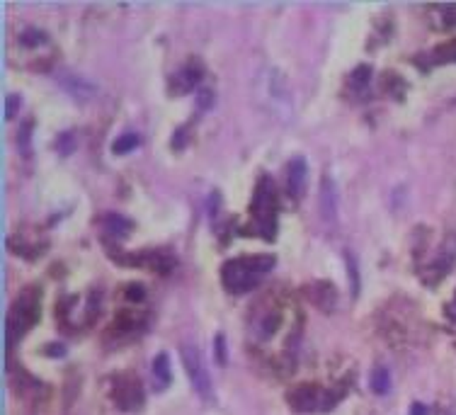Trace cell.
Instances as JSON below:
<instances>
[{
    "instance_id": "cell-19",
    "label": "cell",
    "mask_w": 456,
    "mask_h": 415,
    "mask_svg": "<svg viewBox=\"0 0 456 415\" xmlns=\"http://www.w3.org/2000/svg\"><path fill=\"white\" fill-rule=\"evenodd\" d=\"M18 109H20V97H18V95H10V97H8V104H5V117L13 119Z\"/></svg>"
},
{
    "instance_id": "cell-22",
    "label": "cell",
    "mask_w": 456,
    "mask_h": 415,
    "mask_svg": "<svg viewBox=\"0 0 456 415\" xmlns=\"http://www.w3.org/2000/svg\"><path fill=\"white\" fill-rule=\"evenodd\" d=\"M126 289H129V292H126V297H129V299H136V301H141V299L146 297V292H143L141 285H129Z\"/></svg>"
},
{
    "instance_id": "cell-23",
    "label": "cell",
    "mask_w": 456,
    "mask_h": 415,
    "mask_svg": "<svg viewBox=\"0 0 456 415\" xmlns=\"http://www.w3.org/2000/svg\"><path fill=\"white\" fill-rule=\"evenodd\" d=\"M410 415H429V411H427V406H422V403H413Z\"/></svg>"
},
{
    "instance_id": "cell-18",
    "label": "cell",
    "mask_w": 456,
    "mask_h": 415,
    "mask_svg": "<svg viewBox=\"0 0 456 415\" xmlns=\"http://www.w3.org/2000/svg\"><path fill=\"white\" fill-rule=\"evenodd\" d=\"M197 104H199V109L211 107V104H214V93H211V90H199V95H197Z\"/></svg>"
},
{
    "instance_id": "cell-8",
    "label": "cell",
    "mask_w": 456,
    "mask_h": 415,
    "mask_svg": "<svg viewBox=\"0 0 456 415\" xmlns=\"http://www.w3.org/2000/svg\"><path fill=\"white\" fill-rule=\"evenodd\" d=\"M58 83H61V88L68 93L73 100H81V102H86L95 95V86L90 81L81 76H73V73H58Z\"/></svg>"
},
{
    "instance_id": "cell-5",
    "label": "cell",
    "mask_w": 456,
    "mask_h": 415,
    "mask_svg": "<svg viewBox=\"0 0 456 415\" xmlns=\"http://www.w3.org/2000/svg\"><path fill=\"white\" fill-rule=\"evenodd\" d=\"M180 357H182V365L187 369V376L192 381V388L199 393L204 401L211 398V376H209V369H206V362L201 357L199 348L194 343H182L180 345Z\"/></svg>"
},
{
    "instance_id": "cell-15",
    "label": "cell",
    "mask_w": 456,
    "mask_h": 415,
    "mask_svg": "<svg viewBox=\"0 0 456 415\" xmlns=\"http://www.w3.org/2000/svg\"><path fill=\"white\" fill-rule=\"evenodd\" d=\"M139 144H141V139L136 134H124V136H119V139L114 141L112 151H114V154H129V151H134Z\"/></svg>"
},
{
    "instance_id": "cell-3",
    "label": "cell",
    "mask_w": 456,
    "mask_h": 415,
    "mask_svg": "<svg viewBox=\"0 0 456 415\" xmlns=\"http://www.w3.org/2000/svg\"><path fill=\"white\" fill-rule=\"evenodd\" d=\"M342 393H335L330 388L316 386V383H301L286 393V403L299 413H326L333 411Z\"/></svg>"
},
{
    "instance_id": "cell-9",
    "label": "cell",
    "mask_w": 456,
    "mask_h": 415,
    "mask_svg": "<svg viewBox=\"0 0 456 415\" xmlns=\"http://www.w3.org/2000/svg\"><path fill=\"white\" fill-rule=\"evenodd\" d=\"M321 214L326 222H335L337 219V190H335V182L333 177H323L321 182Z\"/></svg>"
},
{
    "instance_id": "cell-1",
    "label": "cell",
    "mask_w": 456,
    "mask_h": 415,
    "mask_svg": "<svg viewBox=\"0 0 456 415\" xmlns=\"http://www.w3.org/2000/svg\"><path fill=\"white\" fill-rule=\"evenodd\" d=\"M274 267L272 255H253V257H233L221 267V282L228 292L246 294L255 289Z\"/></svg>"
},
{
    "instance_id": "cell-16",
    "label": "cell",
    "mask_w": 456,
    "mask_h": 415,
    "mask_svg": "<svg viewBox=\"0 0 456 415\" xmlns=\"http://www.w3.org/2000/svg\"><path fill=\"white\" fill-rule=\"evenodd\" d=\"M369 76H371V68L369 66L354 68L352 76H349V86H352L354 90H362V88L369 86Z\"/></svg>"
},
{
    "instance_id": "cell-4",
    "label": "cell",
    "mask_w": 456,
    "mask_h": 415,
    "mask_svg": "<svg viewBox=\"0 0 456 415\" xmlns=\"http://www.w3.org/2000/svg\"><path fill=\"white\" fill-rule=\"evenodd\" d=\"M36 318H39V294H34V289H27L20 297V301H15L8 316V345L22 338Z\"/></svg>"
},
{
    "instance_id": "cell-7",
    "label": "cell",
    "mask_w": 456,
    "mask_h": 415,
    "mask_svg": "<svg viewBox=\"0 0 456 415\" xmlns=\"http://www.w3.org/2000/svg\"><path fill=\"white\" fill-rule=\"evenodd\" d=\"M306 182H309V165L301 156H296L286 165V192L294 202H299L306 194Z\"/></svg>"
},
{
    "instance_id": "cell-13",
    "label": "cell",
    "mask_w": 456,
    "mask_h": 415,
    "mask_svg": "<svg viewBox=\"0 0 456 415\" xmlns=\"http://www.w3.org/2000/svg\"><path fill=\"white\" fill-rule=\"evenodd\" d=\"M371 391H374L376 396H384V393L391 391V374L386 367H376V369L371 372Z\"/></svg>"
},
{
    "instance_id": "cell-12",
    "label": "cell",
    "mask_w": 456,
    "mask_h": 415,
    "mask_svg": "<svg viewBox=\"0 0 456 415\" xmlns=\"http://www.w3.org/2000/svg\"><path fill=\"white\" fill-rule=\"evenodd\" d=\"M279 328V313L277 311H267L262 313V318L255 323V330H257V338H272L274 330Z\"/></svg>"
},
{
    "instance_id": "cell-20",
    "label": "cell",
    "mask_w": 456,
    "mask_h": 415,
    "mask_svg": "<svg viewBox=\"0 0 456 415\" xmlns=\"http://www.w3.org/2000/svg\"><path fill=\"white\" fill-rule=\"evenodd\" d=\"M216 360H219V365H226V343H224V335H216Z\"/></svg>"
},
{
    "instance_id": "cell-24",
    "label": "cell",
    "mask_w": 456,
    "mask_h": 415,
    "mask_svg": "<svg viewBox=\"0 0 456 415\" xmlns=\"http://www.w3.org/2000/svg\"><path fill=\"white\" fill-rule=\"evenodd\" d=\"M449 313H452V318L456 320V299H454V304H452V308H449Z\"/></svg>"
},
{
    "instance_id": "cell-21",
    "label": "cell",
    "mask_w": 456,
    "mask_h": 415,
    "mask_svg": "<svg viewBox=\"0 0 456 415\" xmlns=\"http://www.w3.org/2000/svg\"><path fill=\"white\" fill-rule=\"evenodd\" d=\"M58 151H61L63 156H68L73 151V136L71 134H63L61 141H58Z\"/></svg>"
},
{
    "instance_id": "cell-6",
    "label": "cell",
    "mask_w": 456,
    "mask_h": 415,
    "mask_svg": "<svg viewBox=\"0 0 456 415\" xmlns=\"http://www.w3.org/2000/svg\"><path fill=\"white\" fill-rule=\"evenodd\" d=\"M112 398L119 406V411L124 413H134L143 408V388L141 381L136 376H116L114 379V388H112Z\"/></svg>"
},
{
    "instance_id": "cell-11",
    "label": "cell",
    "mask_w": 456,
    "mask_h": 415,
    "mask_svg": "<svg viewBox=\"0 0 456 415\" xmlns=\"http://www.w3.org/2000/svg\"><path fill=\"white\" fill-rule=\"evenodd\" d=\"M102 229H105V233L116 236V238H124V236L131 231V222L124 217H119V214H107V217L102 219Z\"/></svg>"
},
{
    "instance_id": "cell-14",
    "label": "cell",
    "mask_w": 456,
    "mask_h": 415,
    "mask_svg": "<svg viewBox=\"0 0 456 415\" xmlns=\"http://www.w3.org/2000/svg\"><path fill=\"white\" fill-rule=\"evenodd\" d=\"M153 376H156L163 388L170 383L173 372H170V360H168V355H158L156 360H153Z\"/></svg>"
},
{
    "instance_id": "cell-10",
    "label": "cell",
    "mask_w": 456,
    "mask_h": 415,
    "mask_svg": "<svg viewBox=\"0 0 456 415\" xmlns=\"http://www.w3.org/2000/svg\"><path fill=\"white\" fill-rule=\"evenodd\" d=\"M201 73H204V68H201L199 61H189V64L185 66L182 71H180L177 76L173 78V83H180V86L175 88V93H187V90H192V88L199 83Z\"/></svg>"
},
{
    "instance_id": "cell-2",
    "label": "cell",
    "mask_w": 456,
    "mask_h": 415,
    "mask_svg": "<svg viewBox=\"0 0 456 415\" xmlns=\"http://www.w3.org/2000/svg\"><path fill=\"white\" fill-rule=\"evenodd\" d=\"M250 214H253V222H255L257 233L264 240H272L274 231H277V197H274V185L267 175L257 180Z\"/></svg>"
},
{
    "instance_id": "cell-17",
    "label": "cell",
    "mask_w": 456,
    "mask_h": 415,
    "mask_svg": "<svg viewBox=\"0 0 456 415\" xmlns=\"http://www.w3.org/2000/svg\"><path fill=\"white\" fill-rule=\"evenodd\" d=\"M20 41H22V46H39V44H46V41H49V36L41 32V29L29 27V29H25V32L20 34Z\"/></svg>"
}]
</instances>
